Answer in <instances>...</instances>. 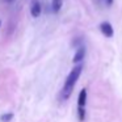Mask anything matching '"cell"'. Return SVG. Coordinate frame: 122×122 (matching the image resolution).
Wrapping results in <instances>:
<instances>
[{
	"label": "cell",
	"instance_id": "cell-1",
	"mask_svg": "<svg viewBox=\"0 0 122 122\" xmlns=\"http://www.w3.org/2000/svg\"><path fill=\"white\" fill-rule=\"evenodd\" d=\"M81 70H83L81 66H77V67H75V68H72L71 72L68 74L66 81H64V87H63V97L64 98L71 95L75 84H76V81L79 80L80 75H81Z\"/></svg>",
	"mask_w": 122,
	"mask_h": 122
},
{
	"label": "cell",
	"instance_id": "cell-2",
	"mask_svg": "<svg viewBox=\"0 0 122 122\" xmlns=\"http://www.w3.org/2000/svg\"><path fill=\"white\" fill-rule=\"evenodd\" d=\"M100 30H101V33H102L105 37H108V38L113 37V34H114L112 25L109 24V22H106V21L105 22H101V24H100Z\"/></svg>",
	"mask_w": 122,
	"mask_h": 122
},
{
	"label": "cell",
	"instance_id": "cell-3",
	"mask_svg": "<svg viewBox=\"0 0 122 122\" xmlns=\"http://www.w3.org/2000/svg\"><path fill=\"white\" fill-rule=\"evenodd\" d=\"M87 104V89H81L77 98V108H85Z\"/></svg>",
	"mask_w": 122,
	"mask_h": 122
},
{
	"label": "cell",
	"instance_id": "cell-4",
	"mask_svg": "<svg viewBox=\"0 0 122 122\" xmlns=\"http://www.w3.org/2000/svg\"><path fill=\"white\" fill-rule=\"evenodd\" d=\"M30 13L33 17H38L41 15V4L38 0H34L32 3V8H30Z\"/></svg>",
	"mask_w": 122,
	"mask_h": 122
},
{
	"label": "cell",
	"instance_id": "cell-5",
	"mask_svg": "<svg viewBox=\"0 0 122 122\" xmlns=\"http://www.w3.org/2000/svg\"><path fill=\"white\" fill-rule=\"evenodd\" d=\"M85 56V49H84V46H79L77 47V50H76V53H75V56H74V63H77V62H80V61H83V58Z\"/></svg>",
	"mask_w": 122,
	"mask_h": 122
},
{
	"label": "cell",
	"instance_id": "cell-6",
	"mask_svg": "<svg viewBox=\"0 0 122 122\" xmlns=\"http://www.w3.org/2000/svg\"><path fill=\"white\" fill-rule=\"evenodd\" d=\"M62 4H63V0H53V3H51L53 11L54 12H59L61 8H62Z\"/></svg>",
	"mask_w": 122,
	"mask_h": 122
},
{
	"label": "cell",
	"instance_id": "cell-7",
	"mask_svg": "<svg viewBox=\"0 0 122 122\" xmlns=\"http://www.w3.org/2000/svg\"><path fill=\"white\" fill-rule=\"evenodd\" d=\"M12 118H13V114L12 113H5V114H3V116L0 117V121L1 122H9Z\"/></svg>",
	"mask_w": 122,
	"mask_h": 122
},
{
	"label": "cell",
	"instance_id": "cell-8",
	"mask_svg": "<svg viewBox=\"0 0 122 122\" xmlns=\"http://www.w3.org/2000/svg\"><path fill=\"white\" fill-rule=\"evenodd\" d=\"M77 117L80 121H84L85 118V108H77Z\"/></svg>",
	"mask_w": 122,
	"mask_h": 122
},
{
	"label": "cell",
	"instance_id": "cell-9",
	"mask_svg": "<svg viewBox=\"0 0 122 122\" xmlns=\"http://www.w3.org/2000/svg\"><path fill=\"white\" fill-rule=\"evenodd\" d=\"M105 1H106L108 5H112V4H113V0H105Z\"/></svg>",
	"mask_w": 122,
	"mask_h": 122
},
{
	"label": "cell",
	"instance_id": "cell-10",
	"mask_svg": "<svg viewBox=\"0 0 122 122\" xmlns=\"http://www.w3.org/2000/svg\"><path fill=\"white\" fill-rule=\"evenodd\" d=\"M7 1H12V0H7Z\"/></svg>",
	"mask_w": 122,
	"mask_h": 122
}]
</instances>
